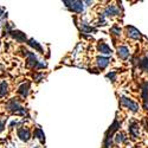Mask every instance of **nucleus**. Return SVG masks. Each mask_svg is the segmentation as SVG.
Wrapping results in <instances>:
<instances>
[{
  "label": "nucleus",
  "instance_id": "15",
  "mask_svg": "<svg viewBox=\"0 0 148 148\" xmlns=\"http://www.w3.org/2000/svg\"><path fill=\"white\" fill-rule=\"evenodd\" d=\"M7 94V83L1 82L0 83V97H4Z\"/></svg>",
  "mask_w": 148,
  "mask_h": 148
},
{
  "label": "nucleus",
  "instance_id": "19",
  "mask_svg": "<svg viewBox=\"0 0 148 148\" xmlns=\"http://www.w3.org/2000/svg\"><path fill=\"white\" fill-rule=\"evenodd\" d=\"M36 136H38L40 140H44V134H43V132H42L40 128H38V129L36 130Z\"/></svg>",
  "mask_w": 148,
  "mask_h": 148
},
{
  "label": "nucleus",
  "instance_id": "3",
  "mask_svg": "<svg viewBox=\"0 0 148 148\" xmlns=\"http://www.w3.org/2000/svg\"><path fill=\"white\" fill-rule=\"evenodd\" d=\"M64 4L73 12H78V13H81V12L83 11V3L82 1H64Z\"/></svg>",
  "mask_w": 148,
  "mask_h": 148
},
{
  "label": "nucleus",
  "instance_id": "14",
  "mask_svg": "<svg viewBox=\"0 0 148 148\" xmlns=\"http://www.w3.org/2000/svg\"><path fill=\"white\" fill-rule=\"evenodd\" d=\"M29 89H30V84L29 83H24L20 85V88H19V94L23 96V97H26L29 95Z\"/></svg>",
  "mask_w": 148,
  "mask_h": 148
},
{
  "label": "nucleus",
  "instance_id": "7",
  "mask_svg": "<svg viewBox=\"0 0 148 148\" xmlns=\"http://www.w3.org/2000/svg\"><path fill=\"white\" fill-rule=\"evenodd\" d=\"M10 34L16 40H18V42H20V43L26 40V36H25V33H23V32H20V31H12V32H10Z\"/></svg>",
  "mask_w": 148,
  "mask_h": 148
},
{
  "label": "nucleus",
  "instance_id": "12",
  "mask_svg": "<svg viewBox=\"0 0 148 148\" xmlns=\"http://www.w3.org/2000/svg\"><path fill=\"white\" fill-rule=\"evenodd\" d=\"M98 51L102 52V53H106V55H112V49H110L106 43H101L98 44Z\"/></svg>",
  "mask_w": 148,
  "mask_h": 148
},
{
  "label": "nucleus",
  "instance_id": "1",
  "mask_svg": "<svg viewBox=\"0 0 148 148\" xmlns=\"http://www.w3.org/2000/svg\"><path fill=\"white\" fill-rule=\"evenodd\" d=\"M6 108L10 110V112H13L17 114H25V110L20 106V103L16 100V98H12V100L6 104Z\"/></svg>",
  "mask_w": 148,
  "mask_h": 148
},
{
  "label": "nucleus",
  "instance_id": "9",
  "mask_svg": "<svg viewBox=\"0 0 148 148\" xmlns=\"http://www.w3.org/2000/svg\"><path fill=\"white\" fill-rule=\"evenodd\" d=\"M117 55H119V57L122 58V59H127V58L129 57V50H128L126 46H120V47L117 49Z\"/></svg>",
  "mask_w": 148,
  "mask_h": 148
},
{
  "label": "nucleus",
  "instance_id": "6",
  "mask_svg": "<svg viewBox=\"0 0 148 148\" xmlns=\"http://www.w3.org/2000/svg\"><path fill=\"white\" fill-rule=\"evenodd\" d=\"M17 133H18V136L23 141H29V139H30V130L27 128H19Z\"/></svg>",
  "mask_w": 148,
  "mask_h": 148
},
{
  "label": "nucleus",
  "instance_id": "13",
  "mask_svg": "<svg viewBox=\"0 0 148 148\" xmlns=\"http://www.w3.org/2000/svg\"><path fill=\"white\" fill-rule=\"evenodd\" d=\"M109 62H110V59L107 58V57H98L97 58V65L100 66L101 69H104L109 64Z\"/></svg>",
  "mask_w": 148,
  "mask_h": 148
},
{
  "label": "nucleus",
  "instance_id": "18",
  "mask_svg": "<svg viewBox=\"0 0 148 148\" xmlns=\"http://www.w3.org/2000/svg\"><path fill=\"white\" fill-rule=\"evenodd\" d=\"M115 141H116L117 143L126 141V136H125V134H122V133H116V135H115Z\"/></svg>",
  "mask_w": 148,
  "mask_h": 148
},
{
  "label": "nucleus",
  "instance_id": "21",
  "mask_svg": "<svg viewBox=\"0 0 148 148\" xmlns=\"http://www.w3.org/2000/svg\"><path fill=\"white\" fill-rule=\"evenodd\" d=\"M107 77H108V78H110L112 81H114V79H115V77H116V75H115V72H110V73H108V75H107Z\"/></svg>",
  "mask_w": 148,
  "mask_h": 148
},
{
  "label": "nucleus",
  "instance_id": "17",
  "mask_svg": "<svg viewBox=\"0 0 148 148\" xmlns=\"http://www.w3.org/2000/svg\"><path fill=\"white\" fill-rule=\"evenodd\" d=\"M139 65H140V68H141L142 70H145V71L148 72V57L141 59V62H140V64H139Z\"/></svg>",
  "mask_w": 148,
  "mask_h": 148
},
{
  "label": "nucleus",
  "instance_id": "2",
  "mask_svg": "<svg viewBox=\"0 0 148 148\" xmlns=\"http://www.w3.org/2000/svg\"><path fill=\"white\" fill-rule=\"evenodd\" d=\"M119 128H120V123H119L117 120H115L114 123H113V126L110 127V129H109V130L107 132V134H106V139H104V147H106V148H108V147L110 146V140H112L114 133H115Z\"/></svg>",
  "mask_w": 148,
  "mask_h": 148
},
{
  "label": "nucleus",
  "instance_id": "8",
  "mask_svg": "<svg viewBox=\"0 0 148 148\" xmlns=\"http://www.w3.org/2000/svg\"><path fill=\"white\" fill-rule=\"evenodd\" d=\"M127 32H128V36L130 37V38H133V39H139L140 37H141L140 32L136 29H135V27H133V26L127 27Z\"/></svg>",
  "mask_w": 148,
  "mask_h": 148
},
{
  "label": "nucleus",
  "instance_id": "4",
  "mask_svg": "<svg viewBox=\"0 0 148 148\" xmlns=\"http://www.w3.org/2000/svg\"><path fill=\"white\" fill-rule=\"evenodd\" d=\"M121 103L125 106V107H127V108H129L132 112H138L139 110V106L135 103V102H133V101H130L129 98H127V97H125V96H121Z\"/></svg>",
  "mask_w": 148,
  "mask_h": 148
},
{
  "label": "nucleus",
  "instance_id": "5",
  "mask_svg": "<svg viewBox=\"0 0 148 148\" xmlns=\"http://www.w3.org/2000/svg\"><path fill=\"white\" fill-rule=\"evenodd\" d=\"M142 98H143V107L148 110V83L145 82L142 84Z\"/></svg>",
  "mask_w": 148,
  "mask_h": 148
},
{
  "label": "nucleus",
  "instance_id": "10",
  "mask_svg": "<svg viewBox=\"0 0 148 148\" xmlns=\"http://www.w3.org/2000/svg\"><path fill=\"white\" fill-rule=\"evenodd\" d=\"M129 133L133 138H138L139 136V126H138V123H135V122H132L130 125H129Z\"/></svg>",
  "mask_w": 148,
  "mask_h": 148
},
{
  "label": "nucleus",
  "instance_id": "20",
  "mask_svg": "<svg viewBox=\"0 0 148 148\" xmlns=\"http://www.w3.org/2000/svg\"><path fill=\"white\" fill-rule=\"evenodd\" d=\"M110 32H112V33H114V34H116V36H120V32H121V30H120L117 26H114V27H112V29H110Z\"/></svg>",
  "mask_w": 148,
  "mask_h": 148
},
{
  "label": "nucleus",
  "instance_id": "11",
  "mask_svg": "<svg viewBox=\"0 0 148 148\" xmlns=\"http://www.w3.org/2000/svg\"><path fill=\"white\" fill-rule=\"evenodd\" d=\"M119 14V10L115 7V6H113V5H110L109 7H107L106 8V11H104V16H107V17H112V16H117Z\"/></svg>",
  "mask_w": 148,
  "mask_h": 148
},
{
  "label": "nucleus",
  "instance_id": "22",
  "mask_svg": "<svg viewBox=\"0 0 148 148\" xmlns=\"http://www.w3.org/2000/svg\"><path fill=\"white\" fill-rule=\"evenodd\" d=\"M4 127H5V126H4V123H3V121H0V133H1V132L4 130Z\"/></svg>",
  "mask_w": 148,
  "mask_h": 148
},
{
  "label": "nucleus",
  "instance_id": "16",
  "mask_svg": "<svg viewBox=\"0 0 148 148\" xmlns=\"http://www.w3.org/2000/svg\"><path fill=\"white\" fill-rule=\"evenodd\" d=\"M29 45H31L32 47H34V49H36V50H38L39 52H42V51H43V49H42V46H40V45H39L38 43H37V42H36L34 39H30V40H29Z\"/></svg>",
  "mask_w": 148,
  "mask_h": 148
}]
</instances>
